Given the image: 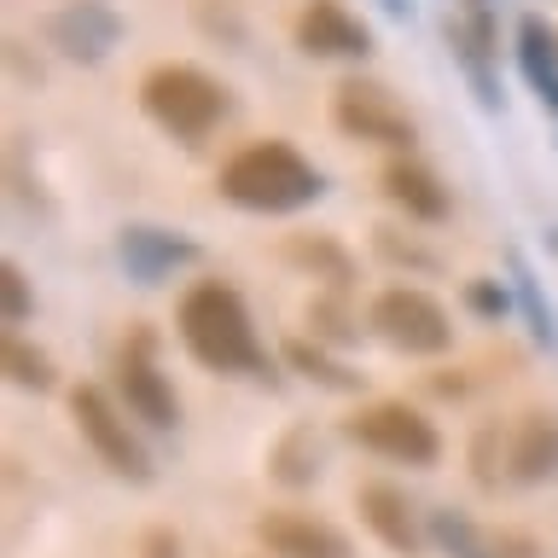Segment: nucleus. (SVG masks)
Returning <instances> with one entry per match:
<instances>
[{"mask_svg":"<svg viewBox=\"0 0 558 558\" xmlns=\"http://www.w3.org/2000/svg\"><path fill=\"white\" fill-rule=\"evenodd\" d=\"M471 477H477V488H488V495H500V488L512 483V436H506V418H488V425H477V436H471Z\"/></svg>","mask_w":558,"mask_h":558,"instance_id":"obj_20","label":"nucleus"},{"mask_svg":"<svg viewBox=\"0 0 558 558\" xmlns=\"http://www.w3.org/2000/svg\"><path fill=\"white\" fill-rule=\"evenodd\" d=\"M512 279H518V303H523V320H530V338H535V343H553V308L541 303L535 274L523 268V262H512Z\"/></svg>","mask_w":558,"mask_h":558,"instance_id":"obj_26","label":"nucleus"},{"mask_svg":"<svg viewBox=\"0 0 558 558\" xmlns=\"http://www.w3.org/2000/svg\"><path fill=\"white\" fill-rule=\"evenodd\" d=\"M373 251L384 262H396V268H413V274H436V268H442V256L425 251V244H413V239H401L396 227H373Z\"/></svg>","mask_w":558,"mask_h":558,"instance_id":"obj_23","label":"nucleus"},{"mask_svg":"<svg viewBox=\"0 0 558 558\" xmlns=\"http://www.w3.org/2000/svg\"><path fill=\"white\" fill-rule=\"evenodd\" d=\"M343 436L361 442L366 453H378V460H396V465H436L442 460V436L408 401H366L361 413L343 418Z\"/></svg>","mask_w":558,"mask_h":558,"instance_id":"obj_6","label":"nucleus"},{"mask_svg":"<svg viewBox=\"0 0 558 558\" xmlns=\"http://www.w3.org/2000/svg\"><path fill=\"white\" fill-rule=\"evenodd\" d=\"M47 47L70 64H99L111 59V47L122 41V12L111 0H64L41 17Z\"/></svg>","mask_w":558,"mask_h":558,"instance_id":"obj_8","label":"nucleus"},{"mask_svg":"<svg viewBox=\"0 0 558 558\" xmlns=\"http://www.w3.org/2000/svg\"><path fill=\"white\" fill-rule=\"evenodd\" d=\"M331 122H338L349 140L384 146V151H413V140H418L413 111L373 76H343L331 87Z\"/></svg>","mask_w":558,"mask_h":558,"instance_id":"obj_4","label":"nucleus"},{"mask_svg":"<svg viewBox=\"0 0 558 558\" xmlns=\"http://www.w3.org/2000/svg\"><path fill=\"white\" fill-rule=\"evenodd\" d=\"M0 366H7V378L17 384V390H52V384H59L52 378V355L35 349V343H24L17 331L7 338V349H0Z\"/></svg>","mask_w":558,"mask_h":558,"instance_id":"obj_22","label":"nucleus"},{"mask_svg":"<svg viewBox=\"0 0 558 558\" xmlns=\"http://www.w3.org/2000/svg\"><path fill=\"white\" fill-rule=\"evenodd\" d=\"M308 331H314V343H355L361 338V326L349 320V308L331 303V296H314L308 303Z\"/></svg>","mask_w":558,"mask_h":558,"instance_id":"obj_24","label":"nucleus"},{"mask_svg":"<svg viewBox=\"0 0 558 558\" xmlns=\"http://www.w3.org/2000/svg\"><path fill=\"white\" fill-rule=\"evenodd\" d=\"M256 541L268 547V558H355L349 535L314 512H262Z\"/></svg>","mask_w":558,"mask_h":558,"instance_id":"obj_10","label":"nucleus"},{"mask_svg":"<svg viewBox=\"0 0 558 558\" xmlns=\"http://www.w3.org/2000/svg\"><path fill=\"white\" fill-rule=\"evenodd\" d=\"M268 477L286 483V488H308L320 477V436H314V425H291L268 448Z\"/></svg>","mask_w":558,"mask_h":558,"instance_id":"obj_19","label":"nucleus"},{"mask_svg":"<svg viewBox=\"0 0 558 558\" xmlns=\"http://www.w3.org/2000/svg\"><path fill=\"white\" fill-rule=\"evenodd\" d=\"M425 523H430V541H436V547H442L448 558H500L495 541H488L465 512H453V506H436Z\"/></svg>","mask_w":558,"mask_h":558,"instance_id":"obj_21","label":"nucleus"},{"mask_svg":"<svg viewBox=\"0 0 558 558\" xmlns=\"http://www.w3.org/2000/svg\"><path fill=\"white\" fill-rule=\"evenodd\" d=\"M279 256H286L303 279H326L331 291L355 286V256H349L331 233H291L286 244H279Z\"/></svg>","mask_w":558,"mask_h":558,"instance_id":"obj_17","label":"nucleus"},{"mask_svg":"<svg viewBox=\"0 0 558 558\" xmlns=\"http://www.w3.org/2000/svg\"><path fill=\"white\" fill-rule=\"evenodd\" d=\"M518 70L523 82H530V94L547 105V111H558V35L547 17H518Z\"/></svg>","mask_w":558,"mask_h":558,"instance_id":"obj_16","label":"nucleus"},{"mask_svg":"<svg viewBox=\"0 0 558 558\" xmlns=\"http://www.w3.org/2000/svg\"><path fill=\"white\" fill-rule=\"evenodd\" d=\"M174 326H181V343L186 355L204 366V373H268V349L256 338V320L244 308V296L221 279H198L181 308H174Z\"/></svg>","mask_w":558,"mask_h":558,"instance_id":"obj_1","label":"nucleus"},{"mask_svg":"<svg viewBox=\"0 0 558 558\" xmlns=\"http://www.w3.org/2000/svg\"><path fill=\"white\" fill-rule=\"evenodd\" d=\"M296 47L308 59H366L373 52V29L361 24L343 0H308L296 12Z\"/></svg>","mask_w":558,"mask_h":558,"instance_id":"obj_11","label":"nucleus"},{"mask_svg":"<svg viewBox=\"0 0 558 558\" xmlns=\"http://www.w3.org/2000/svg\"><path fill=\"white\" fill-rule=\"evenodd\" d=\"M506 436H512V483L523 488L558 483V413L553 408H530L506 418Z\"/></svg>","mask_w":558,"mask_h":558,"instance_id":"obj_14","label":"nucleus"},{"mask_svg":"<svg viewBox=\"0 0 558 558\" xmlns=\"http://www.w3.org/2000/svg\"><path fill=\"white\" fill-rule=\"evenodd\" d=\"M286 366H291V373H303L308 384H320V390H338V396H361L366 390V373L343 366L326 343H314V338H291L286 343Z\"/></svg>","mask_w":558,"mask_h":558,"instance_id":"obj_18","label":"nucleus"},{"mask_svg":"<svg viewBox=\"0 0 558 558\" xmlns=\"http://www.w3.org/2000/svg\"><path fill=\"white\" fill-rule=\"evenodd\" d=\"M140 105H146V117L157 122L163 134L186 140V146H198L221 129V117L233 111V99H227V87L216 76H204L198 64H157L140 76Z\"/></svg>","mask_w":558,"mask_h":558,"instance_id":"obj_3","label":"nucleus"},{"mask_svg":"<svg viewBox=\"0 0 558 558\" xmlns=\"http://www.w3.org/2000/svg\"><path fill=\"white\" fill-rule=\"evenodd\" d=\"M378 192L390 198L408 221H448V209H453V198H448V186H442V174L436 169H425L418 157H390V163L378 169Z\"/></svg>","mask_w":558,"mask_h":558,"instance_id":"obj_13","label":"nucleus"},{"mask_svg":"<svg viewBox=\"0 0 558 558\" xmlns=\"http://www.w3.org/2000/svg\"><path fill=\"white\" fill-rule=\"evenodd\" d=\"M117 256H122V268H129V279H140V286H157V279H169L181 262L198 256V244L181 239V233H163V227L134 221V227H122Z\"/></svg>","mask_w":558,"mask_h":558,"instance_id":"obj_15","label":"nucleus"},{"mask_svg":"<svg viewBox=\"0 0 558 558\" xmlns=\"http://www.w3.org/2000/svg\"><path fill=\"white\" fill-rule=\"evenodd\" d=\"M35 314V296H29V279L17 262H0V320L7 326H24Z\"/></svg>","mask_w":558,"mask_h":558,"instance_id":"obj_25","label":"nucleus"},{"mask_svg":"<svg viewBox=\"0 0 558 558\" xmlns=\"http://www.w3.org/2000/svg\"><path fill=\"white\" fill-rule=\"evenodd\" d=\"M117 396L140 425L151 430H169L181 418V401H174V384L163 378V366L151 361V338H134L129 349L117 355Z\"/></svg>","mask_w":558,"mask_h":558,"instance_id":"obj_9","label":"nucleus"},{"mask_svg":"<svg viewBox=\"0 0 558 558\" xmlns=\"http://www.w3.org/2000/svg\"><path fill=\"white\" fill-rule=\"evenodd\" d=\"M70 418H76L82 442L99 453V465L111 471V477L151 483V460H146V448H140V436L129 425L134 413L122 408V401H111L99 384H76V390H70Z\"/></svg>","mask_w":558,"mask_h":558,"instance_id":"obj_5","label":"nucleus"},{"mask_svg":"<svg viewBox=\"0 0 558 558\" xmlns=\"http://www.w3.org/2000/svg\"><path fill=\"white\" fill-rule=\"evenodd\" d=\"M355 506H361V523H366V530H373L396 558H418V553H425L430 523L418 518V506L401 495L396 483H366L361 495H355Z\"/></svg>","mask_w":558,"mask_h":558,"instance_id":"obj_12","label":"nucleus"},{"mask_svg":"<svg viewBox=\"0 0 558 558\" xmlns=\"http://www.w3.org/2000/svg\"><path fill=\"white\" fill-rule=\"evenodd\" d=\"M366 326H373L396 355H442V349H453L448 308L436 303L430 291H418V286L378 291L373 308H366Z\"/></svg>","mask_w":558,"mask_h":558,"instance_id":"obj_7","label":"nucleus"},{"mask_svg":"<svg viewBox=\"0 0 558 558\" xmlns=\"http://www.w3.org/2000/svg\"><path fill=\"white\" fill-rule=\"evenodd\" d=\"M465 303L477 308V314H488V320H500V314H506V291L495 286V279H471V286H465Z\"/></svg>","mask_w":558,"mask_h":558,"instance_id":"obj_27","label":"nucleus"},{"mask_svg":"<svg viewBox=\"0 0 558 558\" xmlns=\"http://www.w3.org/2000/svg\"><path fill=\"white\" fill-rule=\"evenodd\" d=\"M216 192L239 209H256V216H291V209L320 198L326 181L291 140H256V146H244L239 157L221 163Z\"/></svg>","mask_w":558,"mask_h":558,"instance_id":"obj_2","label":"nucleus"}]
</instances>
